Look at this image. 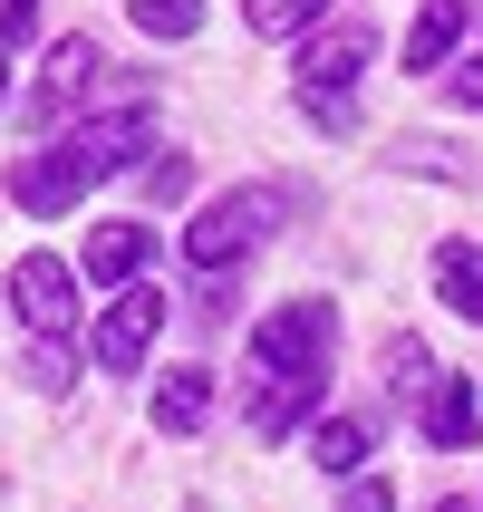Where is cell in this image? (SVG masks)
<instances>
[{"instance_id": "obj_1", "label": "cell", "mask_w": 483, "mask_h": 512, "mask_svg": "<svg viewBox=\"0 0 483 512\" xmlns=\"http://www.w3.org/2000/svg\"><path fill=\"white\" fill-rule=\"evenodd\" d=\"M329 348H339V310L329 300H290V310L252 319V435L261 445H281L329 397Z\"/></svg>"}, {"instance_id": "obj_2", "label": "cell", "mask_w": 483, "mask_h": 512, "mask_svg": "<svg viewBox=\"0 0 483 512\" xmlns=\"http://www.w3.org/2000/svg\"><path fill=\"white\" fill-rule=\"evenodd\" d=\"M271 223H281V194H223V203H203L194 232H184V261L194 271H232V261H252L261 242H271Z\"/></svg>"}, {"instance_id": "obj_3", "label": "cell", "mask_w": 483, "mask_h": 512, "mask_svg": "<svg viewBox=\"0 0 483 512\" xmlns=\"http://www.w3.org/2000/svg\"><path fill=\"white\" fill-rule=\"evenodd\" d=\"M145 145H155V107H145V97H126V107L87 116L78 136H68V165H78L87 184H97V174H126V165L145 155Z\"/></svg>"}, {"instance_id": "obj_4", "label": "cell", "mask_w": 483, "mask_h": 512, "mask_svg": "<svg viewBox=\"0 0 483 512\" xmlns=\"http://www.w3.org/2000/svg\"><path fill=\"white\" fill-rule=\"evenodd\" d=\"M10 300H20V319L39 339H68V329H78V281H68V261H49V252L10 261Z\"/></svg>"}, {"instance_id": "obj_5", "label": "cell", "mask_w": 483, "mask_h": 512, "mask_svg": "<svg viewBox=\"0 0 483 512\" xmlns=\"http://www.w3.org/2000/svg\"><path fill=\"white\" fill-rule=\"evenodd\" d=\"M155 329H165V300H155V290H116L107 310H97V368L136 377L145 348H155Z\"/></svg>"}, {"instance_id": "obj_6", "label": "cell", "mask_w": 483, "mask_h": 512, "mask_svg": "<svg viewBox=\"0 0 483 512\" xmlns=\"http://www.w3.org/2000/svg\"><path fill=\"white\" fill-rule=\"evenodd\" d=\"M97 78H107L97 39H87V29H68V39L49 49V68H39V87H29V126H58V116L78 107V97H87Z\"/></svg>"}, {"instance_id": "obj_7", "label": "cell", "mask_w": 483, "mask_h": 512, "mask_svg": "<svg viewBox=\"0 0 483 512\" xmlns=\"http://www.w3.org/2000/svg\"><path fill=\"white\" fill-rule=\"evenodd\" d=\"M368 49H377V29H368V20L319 29V39H310V58H300V97H348V78L368 68Z\"/></svg>"}, {"instance_id": "obj_8", "label": "cell", "mask_w": 483, "mask_h": 512, "mask_svg": "<svg viewBox=\"0 0 483 512\" xmlns=\"http://www.w3.org/2000/svg\"><path fill=\"white\" fill-rule=\"evenodd\" d=\"M416 397H426V445H445V455H455V445H474V435H483V416H474V377H426Z\"/></svg>"}, {"instance_id": "obj_9", "label": "cell", "mask_w": 483, "mask_h": 512, "mask_svg": "<svg viewBox=\"0 0 483 512\" xmlns=\"http://www.w3.org/2000/svg\"><path fill=\"white\" fill-rule=\"evenodd\" d=\"M78 261H87V281H136L145 261H155V232L145 223H97Z\"/></svg>"}, {"instance_id": "obj_10", "label": "cell", "mask_w": 483, "mask_h": 512, "mask_svg": "<svg viewBox=\"0 0 483 512\" xmlns=\"http://www.w3.org/2000/svg\"><path fill=\"white\" fill-rule=\"evenodd\" d=\"M455 39H464V0H426L416 29H406V78H435L455 58Z\"/></svg>"}, {"instance_id": "obj_11", "label": "cell", "mask_w": 483, "mask_h": 512, "mask_svg": "<svg viewBox=\"0 0 483 512\" xmlns=\"http://www.w3.org/2000/svg\"><path fill=\"white\" fill-rule=\"evenodd\" d=\"M435 290H445L455 319L483 329V242H445V252H435Z\"/></svg>"}, {"instance_id": "obj_12", "label": "cell", "mask_w": 483, "mask_h": 512, "mask_svg": "<svg viewBox=\"0 0 483 512\" xmlns=\"http://www.w3.org/2000/svg\"><path fill=\"white\" fill-rule=\"evenodd\" d=\"M203 416H213V377L174 368L165 387H155V426H165V435H203Z\"/></svg>"}, {"instance_id": "obj_13", "label": "cell", "mask_w": 483, "mask_h": 512, "mask_svg": "<svg viewBox=\"0 0 483 512\" xmlns=\"http://www.w3.org/2000/svg\"><path fill=\"white\" fill-rule=\"evenodd\" d=\"M242 20H252V39H290L319 20V0H242Z\"/></svg>"}, {"instance_id": "obj_14", "label": "cell", "mask_w": 483, "mask_h": 512, "mask_svg": "<svg viewBox=\"0 0 483 512\" xmlns=\"http://www.w3.org/2000/svg\"><path fill=\"white\" fill-rule=\"evenodd\" d=\"M136 29H145V39H194L203 0H136Z\"/></svg>"}, {"instance_id": "obj_15", "label": "cell", "mask_w": 483, "mask_h": 512, "mask_svg": "<svg viewBox=\"0 0 483 512\" xmlns=\"http://www.w3.org/2000/svg\"><path fill=\"white\" fill-rule=\"evenodd\" d=\"M319 464H329V474H348V464H368V426H358V416H329V426H319V445H310Z\"/></svg>"}, {"instance_id": "obj_16", "label": "cell", "mask_w": 483, "mask_h": 512, "mask_svg": "<svg viewBox=\"0 0 483 512\" xmlns=\"http://www.w3.org/2000/svg\"><path fill=\"white\" fill-rule=\"evenodd\" d=\"M145 194H155V203L194 194V155H165V165H145Z\"/></svg>"}, {"instance_id": "obj_17", "label": "cell", "mask_w": 483, "mask_h": 512, "mask_svg": "<svg viewBox=\"0 0 483 512\" xmlns=\"http://www.w3.org/2000/svg\"><path fill=\"white\" fill-rule=\"evenodd\" d=\"M300 107H310V126H339V136L358 126V107H348V97H300Z\"/></svg>"}, {"instance_id": "obj_18", "label": "cell", "mask_w": 483, "mask_h": 512, "mask_svg": "<svg viewBox=\"0 0 483 512\" xmlns=\"http://www.w3.org/2000/svg\"><path fill=\"white\" fill-rule=\"evenodd\" d=\"M29 387H68V348H58V339L39 348V368H29Z\"/></svg>"}, {"instance_id": "obj_19", "label": "cell", "mask_w": 483, "mask_h": 512, "mask_svg": "<svg viewBox=\"0 0 483 512\" xmlns=\"http://www.w3.org/2000/svg\"><path fill=\"white\" fill-rule=\"evenodd\" d=\"M29 20H39V0H0V39H29Z\"/></svg>"}, {"instance_id": "obj_20", "label": "cell", "mask_w": 483, "mask_h": 512, "mask_svg": "<svg viewBox=\"0 0 483 512\" xmlns=\"http://www.w3.org/2000/svg\"><path fill=\"white\" fill-rule=\"evenodd\" d=\"M455 107H483V58H464V68H455Z\"/></svg>"}, {"instance_id": "obj_21", "label": "cell", "mask_w": 483, "mask_h": 512, "mask_svg": "<svg viewBox=\"0 0 483 512\" xmlns=\"http://www.w3.org/2000/svg\"><path fill=\"white\" fill-rule=\"evenodd\" d=\"M348 512H397V503H387V484H358V493H348Z\"/></svg>"}, {"instance_id": "obj_22", "label": "cell", "mask_w": 483, "mask_h": 512, "mask_svg": "<svg viewBox=\"0 0 483 512\" xmlns=\"http://www.w3.org/2000/svg\"><path fill=\"white\" fill-rule=\"evenodd\" d=\"M0 97H10V58H0Z\"/></svg>"}, {"instance_id": "obj_23", "label": "cell", "mask_w": 483, "mask_h": 512, "mask_svg": "<svg viewBox=\"0 0 483 512\" xmlns=\"http://www.w3.org/2000/svg\"><path fill=\"white\" fill-rule=\"evenodd\" d=\"M435 512H464V503H435Z\"/></svg>"}]
</instances>
